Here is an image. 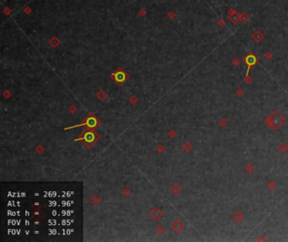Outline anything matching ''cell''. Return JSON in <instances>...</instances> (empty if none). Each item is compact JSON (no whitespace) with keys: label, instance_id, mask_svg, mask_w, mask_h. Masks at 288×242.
I'll use <instances>...</instances> for the list:
<instances>
[{"label":"cell","instance_id":"obj_1","mask_svg":"<svg viewBox=\"0 0 288 242\" xmlns=\"http://www.w3.org/2000/svg\"><path fill=\"white\" fill-rule=\"evenodd\" d=\"M114 78H115V80L118 83H123L126 79V74L122 71H118V73L115 74Z\"/></svg>","mask_w":288,"mask_h":242},{"label":"cell","instance_id":"obj_2","mask_svg":"<svg viewBox=\"0 0 288 242\" xmlns=\"http://www.w3.org/2000/svg\"><path fill=\"white\" fill-rule=\"evenodd\" d=\"M255 62H256V59H255V57L254 56L250 55L246 58V63H247V64L248 65L249 67L251 66H253L255 63Z\"/></svg>","mask_w":288,"mask_h":242},{"label":"cell","instance_id":"obj_3","mask_svg":"<svg viewBox=\"0 0 288 242\" xmlns=\"http://www.w3.org/2000/svg\"><path fill=\"white\" fill-rule=\"evenodd\" d=\"M94 138H95V135H94L93 133H91V132H87V133L85 135V138H84L85 141H86V142H88V143H90V142H93V141H94Z\"/></svg>","mask_w":288,"mask_h":242},{"label":"cell","instance_id":"obj_4","mask_svg":"<svg viewBox=\"0 0 288 242\" xmlns=\"http://www.w3.org/2000/svg\"><path fill=\"white\" fill-rule=\"evenodd\" d=\"M96 124H97V121H96V120L94 117H90L88 119V121H87V125H88V127H91V128L95 127L96 126Z\"/></svg>","mask_w":288,"mask_h":242},{"label":"cell","instance_id":"obj_5","mask_svg":"<svg viewBox=\"0 0 288 242\" xmlns=\"http://www.w3.org/2000/svg\"><path fill=\"white\" fill-rule=\"evenodd\" d=\"M32 217L36 220H39V219L42 218V213L40 210H35L32 213Z\"/></svg>","mask_w":288,"mask_h":242},{"label":"cell","instance_id":"obj_6","mask_svg":"<svg viewBox=\"0 0 288 242\" xmlns=\"http://www.w3.org/2000/svg\"><path fill=\"white\" fill-rule=\"evenodd\" d=\"M32 207H33L34 210H40L41 208H42V206H41V204L39 202H35Z\"/></svg>","mask_w":288,"mask_h":242}]
</instances>
